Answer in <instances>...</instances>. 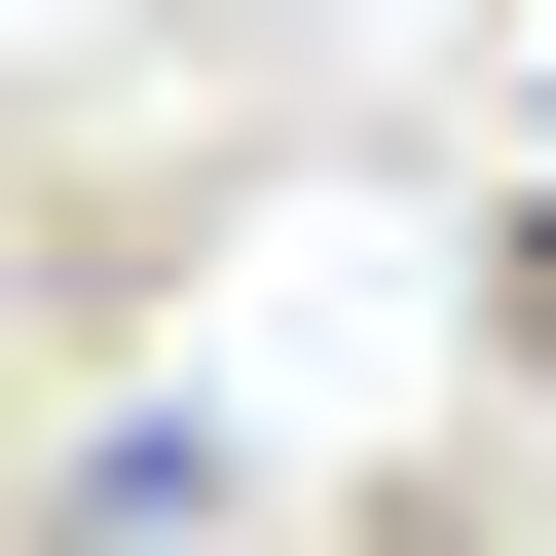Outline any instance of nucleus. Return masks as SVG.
I'll return each mask as SVG.
<instances>
[{"label": "nucleus", "instance_id": "1", "mask_svg": "<svg viewBox=\"0 0 556 556\" xmlns=\"http://www.w3.org/2000/svg\"><path fill=\"white\" fill-rule=\"evenodd\" d=\"M38 519H75V556H223V519H298V445H223V408H75Z\"/></svg>", "mask_w": 556, "mask_h": 556}, {"label": "nucleus", "instance_id": "2", "mask_svg": "<svg viewBox=\"0 0 556 556\" xmlns=\"http://www.w3.org/2000/svg\"><path fill=\"white\" fill-rule=\"evenodd\" d=\"M482 334H519V408H556V112H519V260H482Z\"/></svg>", "mask_w": 556, "mask_h": 556}]
</instances>
